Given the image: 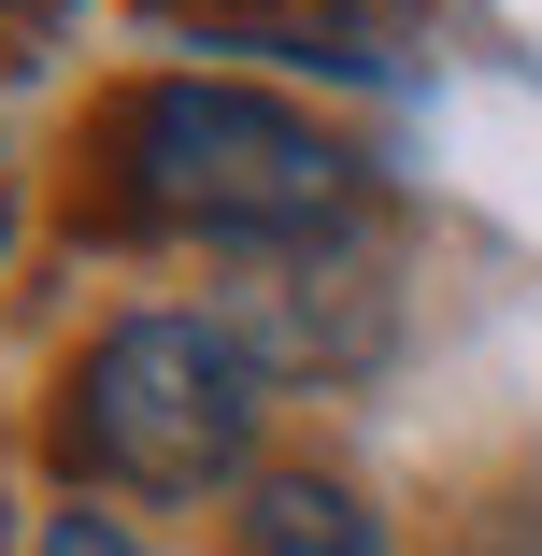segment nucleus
<instances>
[{
    "mask_svg": "<svg viewBox=\"0 0 542 556\" xmlns=\"http://www.w3.org/2000/svg\"><path fill=\"white\" fill-rule=\"evenodd\" d=\"M115 200L143 229L229 243V257H286V243H343L357 229V143H329L272 86L229 72H172L115 115Z\"/></svg>",
    "mask_w": 542,
    "mask_h": 556,
    "instance_id": "f257e3e1",
    "label": "nucleus"
},
{
    "mask_svg": "<svg viewBox=\"0 0 542 556\" xmlns=\"http://www.w3.org/2000/svg\"><path fill=\"white\" fill-rule=\"evenodd\" d=\"M257 357L214 314H115L58 386V457L115 500H214L257 457Z\"/></svg>",
    "mask_w": 542,
    "mask_h": 556,
    "instance_id": "f03ea898",
    "label": "nucleus"
},
{
    "mask_svg": "<svg viewBox=\"0 0 542 556\" xmlns=\"http://www.w3.org/2000/svg\"><path fill=\"white\" fill-rule=\"evenodd\" d=\"M229 343L257 357V386H286V371H357L371 343H386V257L343 229V243H286V257H257L243 286H229Z\"/></svg>",
    "mask_w": 542,
    "mask_h": 556,
    "instance_id": "7ed1b4c3",
    "label": "nucleus"
},
{
    "mask_svg": "<svg viewBox=\"0 0 542 556\" xmlns=\"http://www.w3.org/2000/svg\"><path fill=\"white\" fill-rule=\"evenodd\" d=\"M243 556H400V542L343 471H257L243 485Z\"/></svg>",
    "mask_w": 542,
    "mask_h": 556,
    "instance_id": "20e7f679",
    "label": "nucleus"
},
{
    "mask_svg": "<svg viewBox=\"0 0 542 556\" xmlns=\"http://www.w3.org/2000/svg\"><path fill=\"white\" fill-rule=\"evenodd\" d=\"M29 556H143V542H129V528H115V514H58V528H43V542H29Z\"/></svg>",
    "mask_w": 542,
    "mask_h": 556,
    "instance_id": "39448f33",
    "label": "nucleus"
},
{
    "mask_svg": "<svg viewBox=\"0 0 542 556\" xmlns=\"http://www.w3.org/2000/svg\"><path fill=\"white\" fill-rule=\"evenodd\" d=\"M457 556H542V500H514V514H486Z\"/></svg>",
    "mask_w": 542,
    "mask_h": 556,
    "instance_id": "423d86ee",
    "label": "nucleus"
}]
</instances>
